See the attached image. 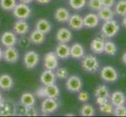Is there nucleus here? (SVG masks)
I'll list each match as a JSON object with an SVG mask.
<instances>
[{
    "mask_svg": "<svg viewBox=\"0 0 126 117\" xmlns=\"http://www.w3.org/2000/svg\"><path fill=\"white\" fill-rule=\"evenodd\" d=\"M81 66L85 72L95 73L99 68V62L98 59L93 55H87L82 57Z\"/></svg>",
    "mask_w": 126,
    "mask_h": 117,
    "instance_id": "1",
    "label": "nucleus"
},
{
    "mask_svg": "<svg viewBox=\"0 0 126 117\" xmlns=\"http://www.w3.org/2000/svg\"><path fill=\"white\" fill-rule=\"evenodd\" d=\"M120 30V27L118 22L114 20L104 21L102 25L101 33L105 38H110L114 37Z\"/></svg>",
    "mask_w": 126,
    "mask_h": 117,
    "instance_id": "2",
    "label": "nucleus"
},
{
    "mask_svg": "<svg viewBox=\"0 0 126 117\" xmlns=\"http://www.w3.org/2000/svg\"><path fill=\"white\" fill-rule=\"evenodd\" d=\"M17 106L13 100L5 99L0 103V116H14L16 114Z\"/></svg>",
    "mask_w": 126,
    "mask_h": 117,
    "instance_id": "3",
    "label": "nucleus"
},
{
    "mask_svg": "<svg viewBox=\"0 0 126 117\" xmlns=\"http://www.w3.org/2000/svg\"><path fill=\"white\" fill-rule=\"evenodd\" d=\"M13 15L17 20H27L32 15V10L28 4L20 2L13 10Z\"/></svg>",
    "mask_w": 126,
    "mask_h": 117,
    "instance_id": "4",
    "label": "nucleus"
},
{
    "mask_svg": "<svg viewBox=\"0 0 126 117\" xmlns=\"http://www.w3.org/2000/svg\"><path fill=\"white\" fill-rule=\"evenodd\" d=\"M58 102L56 98H46L41 104V112L45 116L53 114L58 109Z\"/></svg>",
    "mask_w": 126,
    "mask_h": 117,
    "instance_id": "5",
    "label": "nucleus"
},
{
    "mask_svg": "<svg viewBox=\"0 0 126 117\" xmlns=\"http://www.w3.org/2000/svg\"><path fill=\"white\" fill-rule=\"evenodd\" d=\"M24 65L28 70L35 68L39 63V55L34 51H28L24 55Z\"/></svg>",
    "mask_w": 126,
    "mask_h": 117,
    "instance_id": "6",
    "label": "nucleus"
},
{
    "mask_svg": "<svg viewBox=\"0 0 126 117\" xmlns=\"http://www.w3.org/2000/svg\"><path fill=\"white\" fill-rule=\"evenodd\" d=\"M66 88L70 92H79L82 88V81L79 77L76 75H71L67 78Z\"/></svg>",
    "mask_w": 126,
    "mask_h": 117,
    "instance_id": "7",
    "label": "nucleus"
},
{
    "mask_svg": "<svg viewBox=\"0 0 126 117\" xmlns=\"http://www.w3.org/2000/svg\"><path fill=\"white\" fill-rule=\"evenodd\" d=\"M57 55H56L55 52H49L46 54L44 59H43V66L46 70H55L58 67L59 60Z\"/></svg>",
    "mask_w": 126,
    "mask_h": 117,
    "instance_id": "8",
    "label": "nucleus"
},
{
    "mask_svg": "<svg viewBox=\"0 0 126 117\" xmlns=\"http://www.w3.org/2000/svg\"><path fill=\"white\" fill-rule=\"evenodd\" d=\"M100 77L107 82H115L118 79V73L114 67L106 66L101 70Z\"/></svg>",
    "mask_w": 126,
    "mask_h": 117,
    "instance_id": "9",
    "label": "nucleus"
},
{
    "mask_svg": "<svg viewBox=\"0 0 126 117\" xmlns=\"http://www.w3.org/2000/svg\"><path fill=\"white\" fill-rule=\"evenodd\" d=\"M20 57L19 52L14 46L7 47L3 51L2 59H4L8 63H16L18 61Z\"/></svg>",
    "mask_w": 126,
    "mask_h": 117,
    "instance_id": "10",
    "label": "nucleus"
},
{
    "mask_svg": "<svg viewBox=\"0 0 126 117\" xmlns=\"http://www.w3.org/2000/svg\"><path fill=\"white\" fill-rule=\"evenodd\" d=\"M0 41H1L2 45L7 48V47L15 46V45L17 43L18 39H17L16 34L14 32L7 31L2 33L1 37H0Z\"/></svg>",
    "mask_w": 126,
    "mask_h": 117,
    "instance_id": "11",
    "label": "nucleus"
},
{
    "mask_svg": "<svg viewBox=\"0 0 126 117\" xmlns=\"http://www.w3.org/2000/svg\"><path fill=\"white\" fill-rule=\"evenodd\" d=\"M29 29H30L29 24L27 21H25V20H16L14 24V27H13L14 32L16 34H17V35H20V36L25 35L26 34L28 33Z\"/></svg>",
    "mask_w": 126,
    "mask_h": 117,
    "instance_id": "12",
    "label": "nucleus"
},
{
    "mask_svg": "<svg viewBox=\"0 0 126 117\" xmlns=\"http://www.w3.org/2000/svg\"><path fill=\"white\" fill-rule=\"evenodd\" d=\"M67 22L69 27L75 31H79L84 27L83 17H81L79 14L71 15Z\"/></svg>",
    "mask_w": 126,
    "mask_h": 117,
    "instance_id": "13",
    "label": "nucleus"
},
{
    "mask_svg": "<svg viewBox=\"0 0 126 117\" xmlns=\"http://www.w3.org/2000/svg\"><path fill=\"white\" fill-rule=\"evenodd\" d=\"M72 33L69 29L62 27L60 28L56 34V38L59 43H68L72 39Z\"/></svg>",
    "mask_w": 126,
    "mask_h": 117,
    "instance_id": "14",
    "label": "nucleus"
},
{
    "mask_svg": "<svg viewBox=\"0 0 126 117\" xmlns=\"http://www.w3.org/2000/svg\"><path fill=\"white\" fill-rule=\"evenodd\" d=\"M71 16V13L68 10L64 7H59L54 13V18L59 23H66Z\"/></svg>",
    "mask_w": 126,
    "mask_h": 117,
    "instance_id": "15",
    "label": "nucleus"
},
{
    "mask_svg": "<svg viewBox=\"0 0 126 117\" xmlns=\"http://www.w3.org/2000/svg\"><path fill=\"white\" fill-rule=\"evenodd\" d=\"M84 27L88 28H95L97 27L99 23V18L97 15L94 13H90L83 17Z\"/></svg>",
    "mask_w": 126,
    "mask_h": 117,
    "instance_id": "16",
    "label": "nucleus"
},
{
    "mask_svg": "<svg viewBox=\"0 0 126 117\" xmlns=\"http://www.w3.org/2000/svg\"><path fill=\"white\" fill-rule=\"evenodd\" d=\"M55 53L59 59H67L70 57V47L66 43H59L55 49Z\"/></svg>",
    "mask_w": 126,
    "mask_h": 117,
    "instance_id": "17",
    "label": "nucleus"
},
{
    "mask_svg": "<svg viewBox=\"0 0 126 117\" xmlns=\"http://www.w3.org/2000/svg\"><path fill=\"white\" fill-rule=\"evenodd\" d=\"M56 80V77L53 70H46L42 73V74L40 76V81L44 86L55 84Z\"/></svg>",
    "mask_w": 126,
    "mask_h": 117,
    "instance_id": "18",
    "label": "nucleus"
},
{
    "mask_svg": "<svg viewBox=\"0 0 126 117\" xmlns=\"http://www.w3.org/2000/svg\"><path fill=\"white\" fill-rule=\"evenodd\" d=\"M85 55V49L80 43H75L70 47V56L73 59H79Z\"/></svg>",
    "mask_w": 126,
    "mask_h": 117,
    "instance_id": "19",
    "label": "nucleus"
},
{
    "mask_svg": "<svg viewBox=\"0 0 126 117\" xmlns=\"http://www.w3.org/2000/svg\"><path fill=\"white\" fill-rule=\"evenodd\" d=\"M14 80L10 75L4 73L0 75V89L3 91H10L14 87Z\"/></svg>",
    "mask_w": 126,
    "mask_h": 117,
    "instance_id": "20",
    "label": "nucleus"
},
{
    "mask_svg": "<svg viewBox=\"0 0 126 117\" xmlns=\"http://www.w3.org/2000/svg\"><path fill=\"white\" fill-rule=\"evenodd\" d=\"M104 44L105 41L101 38H95L90 44V49L95 54H101L104 51Z\"/></svg>",
    "mask_w": 126,
    "mask_h": 117,
    "instance_id": "21",
    "label": "nucleus"
},
{
    "mask_svg": "<svg viewBox=\"0 0 126 117\" xmlns=\"http://www.w3.org/2000/svg\"><path fill=\"white\" fill-rule=\"evenodd\" d=\"M46 41V34L42 33L38 30H34V31L30 34L29 36V41L32 42L34 45H42Z\"/></svg>",
    "mask_w": 126,
    "mask_h": 117,
    "instance_id": "22",
    "label": "nucleus"
},
{
    "mask_svg": "<svg viewBox=\"0 0 126 117\" xmlns=\"http://www.w3.org/2000/svg\"><path fill=\"white\" fill-rule=\"evenodd\" d=\"M36 102L35 96L30 92H25L21 94L20 98V104L25 107L28 106H32L34 105Z\"/></svg>",
    "mask_w": 126,
    "mask_h": 117,
    "instance_id": "23",
    "label": "nucleus"
},
{
    "mask_svg": "<svg viewBox=\"0 0 126 117\" xmlns=\"http://www.w3.org/2000/svg\"><path fill=\"white\" fill-rule=\"evenodd\" d=\"M97 15L99 20L103 21H107L113 20L114 16V12L109 7L103 6L100 10L97 11Z\"/></svg>",
    "mask_w": 126,
    "mask_h": 117,
    "instance_id": "24",
    "label": "nucleus"
},
{
    "mask_svg": "<svg viewBox=\"0 0 126 117\" xmlns=\"http://www.w3.org/2000/svg\"><path fill=\"white\" fill-rule=\"evenodd\" d=\"M125 95L119 91L113 92L110 95V102L114 106L122 105L125 103Z\"/></svg>",
    "mask_w": 126,
    "mask_h": 117,
    "instance_id": "25",
    "label": "nucleus"
},
{
    "mask_svg": "<svg viewBox=\"0 0 126 117\" xmlns=\"http://www.w3.org/2000/svg\"><path fill=\"white\" fill-rule=\"evenodd\" d=\"M45 87V93L46 98H56L59 97L60 94V88L57 85L55 84H52L49 85H46Z\"/></svg>",
    "mask_w": 126,
    "mask_h": 117,
    "instance_id": "26",
    "label": "nucleus"
},
{
    "mask_svg": "<svg viewBox=\"0 0 126 117\" xmlns=\"http://www.w3.org/2000/svg\"><path fill=\"white\" fill-rule=\"evenodd\" d=\"M35 29L41 31L42 33L46 34L48 33H49L52 30V25L47 20L39 19L35 24Z\"/></svg>",
    "mask_w": 126,
    "mask_h": 117,
    "instance_id": "27",
    "label": "nucleus"
},
{
    "mask_svg": "<svg viewBox=\"0 0 126 117\" xmlns=\"http://www.w3.org/2000/svg\"><path fill=\"white\" fill-rule=\"evenodd\" d=\"M95 113V109L89 104H85L80 109V114L82 116H93Z\"/></svg>",
    "mask_w": 126,
    "mask_h": 117,
    "instance_id": "28",
    "label": "nucleus"
},
{
    "mask_svg": "<svg viewBox=\"0 0 126 117\" xmlns=\"http://www.w3.org/2000/svg\"><path fill=\"white\" fill-rule=\"evenodd\" d=\"M16 4V0H0V7L6 11L13 10Z\"/></svg>",
    "mask_w": 126,
    "mask_h": 117,
    "instance_id": "29",
    "label": "nucleus"
},
{
    "mask_svg": "<svg viewBox=\"0 0 126 117\" xmlns=\"http://www.w3.org/2000/svg\"><path fill=\"white\" fill-rule=\"evenodd\" d=\"M104 52L109 55H115L118 52L117 45L112 41H106L104 44Z\"/></svg>",
    "mask_w": 126,
    "mask_h": 117,
    "instance_id": "30",
    "label": "nucleus"
},
{
    "mask_svg": "<svg viewBox=\"0 0 126 117\" xmlns=\"http://www.w3.org/2000/svg\"><path fill=\"white\" fill-rule=\"evenodd\" d=\"M115 13L120 16L126 15V0H120L115 6Z\"/></svg>",
    "mask_w": 126,
    "mask_h": 117,
    "instance_id": "31",
    "label": "nucleus"
},
{
    "mask_svg": "<svg viewBox=\"0 0 126 117\" xmlns=\"http://www.w3.org/2000/svg\"><path fill=\"white\" fill-rule=\"evenodd\" d=\"M95 97H107L109 98L110 96V92L109 90L107 88V86L105 85H99L98 86L95 90L94 92Z\"/></svg>",
    "mask_w": 126,
    "mask_h": 117,
    "instance_id": "32",
    "label": "nucleus"
},
{
    "mask_svg": "<svg viewBox=\"0 0 126 117\" xmlns=\"http://www.w3.org/2000/svg\"><path fill=\"white\" fill-rule=\"evenodd\" d=\"M87 4L86 0H69V5L75 10H80Z\"/></svg>",
    "mask_w": 126,
    "mask_h": 117,
    "instance_id": "33",
    "label": "nucleus"
},
{
    "mask_svg": "<svg viewBox=\"0 0 126 117\" xmlns=\"http://www.w3.org/2000/svg\"><path fill=\"white\" fill-rule=\"evenodd\" d=\"M88 7L93 11H99L103 6L102 3V0H89Z\"/></svg>",
    "mask_w": 126,
    "mask_h": 117,
    "instance_id": "34",
    "label": "nucleus"
},
{
    "mask_svg": "<svg viewBox=\"0 0 126 117\" xmlns=\"http://www.w3.org/2000/svg\"><path fill=\"white\" fill-rule=\"evenodd\" d=\"M114 105H112V103L110 102H107L105 104H103L102 105H99V110L100 112L102 113H104V114H113V112H114Z\"/></svg>",
    "mask_w": 126,
    "mask_h": 117,
    "instance_id": "35",
    "label": "nucleus"
},
{
    "mask_svg": "<svg viewBox=\"0 0 126 117\" xmlns=\"http://www.w3.org/2000/svg\"><path fill=\"white\" fill-rule=\"evenodd\" d=\"M56 77L60 80H65L69 77L68 70L65 67H60L56 68V70L55 72Z\"/></svg>",
    "mask_w": 126,
    "mask_h": 117,
    "instance_id": "36",
    "label": "nucleus"
},
{
    "mask_svg": "<svg viewBox=\"0 0 126 117\" xmlns=\"http://www.w3.org/2000/svg\"><path fill=\"white\" fill-rule=\"evenodd\" d=\"M113 115L115 116H126V107L124 105L114 106Z\"/></svg>",
    "mask_w": 126,
    "mask_h": 117,
    "instance_id": "37",
    "label": "nucleus"
},
{
    "mask_svg": "<svg viewBox=\"0 0 126 117\" xmlns=\"http://www.w3.org/2000/svg\"><path fill=\"white\" fill-rule=\"evenodd\" d=\"M38 115V111L34 105L26 107L25 116H37Z\"/></svg>",
    "mask_w": 126,
    "mask_h": 117,
    "instance_id": "38",
    "label": "nucleus"
},
{
    "mask_svg": "<svg viewBox=\"0 0 126 117\" xmlns=\"http://www.w3.org/2000/svg\"><path fill=\"white\" fill-rule=\"evenodd\" d=\"M79 95H78V99L81 102H86L89 99V93L85 91H79Z\"/></svg>",
    "mask_w": 126,
    "mask_h": 117,
    "instance_id": "39",
    "label": "nucleus"
},
{
    "mask_svg": "<svg viewBox=\"0 0 126 117\" xmlns=\"http://www.w3.org/2000/svg\"><path fill=\"white\" fill-rule=\"evenodd\" d=\"M35 95L40 98H43V99L46 98V93H45V87L42 86V87H40V88H38L36 90Z\"/></svg>",
    "mask_w": 126,
    "mask_h": 117,
    "instance_id": "40",
    "label": "nucleus"
},
{
    "mask_svg": "<svg viewBox=\"0 0 126 117\" xmlns=\"http://www.w3.org/2000/svg\"><path fill=\"white\" fill-rule=\"evenodd\" d=\"M96 98V100H95V102H96L97 105H102L103 104H105L107 102H109V98H107V97H95Z\"/></svg>",
    "mask_w": 126,
    "mask_h": 117,
    "instance_id": "41",
    "label": "nucleus"
},
{
    "mask_svg": "<svg viewBox=\"0 0 126 117\" xmlns=\"http://www.w3.org/2000/svg\"><path fill=\"white\" fill-rule=\"evenodd\" d=\"M102 3L103 6L111 8L114 5V0H102Z\"/></svg>",
    "mask_w": 126,
    "mask_h": 117,
    "instance_id": "42",
    "label": "nucleus"
},
{
    "mask_svg": "<svg viewBox=\"0 0 126 117\" xmlns=\"http://www.w3.org/2000/svg\"><path fill=\"white\" fill-rule=\"evenodd\" d=\"M37 2L40 3V4H47L49 3L51 0H36Z\"/></svg>",
    "mask_w": 126,
    "mask_h": 117,
    "instance_id": "43",
    "label": "nucleus"
},
{
    "mask_svg": "<svg viewBox=\"0 0 126 117\" xmlns=\"http://www.w3.org/2000/svg\"><path fill=\"white\" fill-rule=\"evenodd\" d=\"M19 1L20 2H22V3H25V4H30V3H32L34 0H19Z\"/></svg>",
    "mask_w": 126,
    "mask_h": 117,
    "instance_id": "44",
    "label": "nucleus"
},
{
    "mask_svg": "<svg viewBox=\"0 0 126 117\" xmlns=\"http://www.w3.org/2000/svg\"><path fill=\"white\" fill-rule=\"evenodd\" d=\"M121 59H122V62H123V63L126 65V52L123 54L122 58H121Z\"/></svg>",
    "mask_w": 126,
    "mask_h": 117,
    "instance_id": "45",
    "label": "nucleus"
},
{
    "mask_svg": "<svg viewBox=\"0 0 126 117\" xmlns=\"http://www.w3.org/2000/svg\"><path fill=\"white\" fill-rule=\"evenodd\" d=\"M122 25L124 26L125 27H126V15L123 16V19H122Z\"/></svg>",
    "mask_w": 126,
    "mask_h": 117,
    "instance_id": "46",
    "label": "nucleus"
},
{
    "mask_svg": "<svg viewBox=\"0 0 126 117\" xmlns=\"http://www.w3.org/2000/svg\"><path fill=\"white\" fill-rule=\"evenodd\" d=\"M2 56H3V50L2 49V48L0 47V61L2 59Z\"/></svg>",
    "mask_w": 126,
    "mask_h": 117,
    "instance_id": "47",
    "label": "nucleus"
},
{
    "mask_svg": "<svg viewBox=\"0 0 126 117\" xmlns=\"http://www.w3.org/2000/svg\"><path fill=\"white\" fill-rule=\"evenodd\" d=\"M3 100V97H2V94L0 92V103H1V102Z\"/></svg>",
    "mask_w": 126,
    "mask_h": 117,
    "instance_id": "48",
    "label": "nucleus"
},
{
    "mask_svg": "<svg viewBox=\"0 0 126 117\" xmlns=\"http://www.w3.org/2000/svg\"><path fill=\"white\" fill-rule=\"evenodd\" d=\"M66 116H74V115L71 113H67V114H66Z\"/></svg>",
    "mask_w": 126,
    "mask_h": 117,
    "instance_id": "49",
    "label": "nucleus"
}]
</instances>
